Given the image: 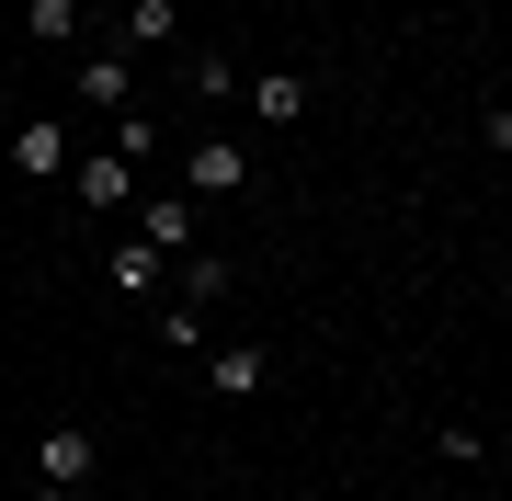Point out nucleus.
<instances>
[{
  "instance_id": "1",
  "label": "nucleus",
  "mask_w": 512,
  "mask_h": 501,
  "mask_svg": "<svg viewBox=\"0 0 512 501\" xmlns=\"http://www.w3.org/2000/svg\"><path fill=\"white\" fill-rule=\"evenodd\" d=\"M183 183H194V194H239V183H251V149H228V137H205V149L183 160Z\"/></svg>"
},
{
  "instance_id": "2",
  "label": "nucleus",
  "mask_w": 512,
  "mask_h": 501,
  "mask_svg": "<svg viewBox=\"0 0 512 501\" xmlns=\"http://www.w3.org/2000/svg\"><path fill=\"white\" fill-rule=\"evenodd\" d=\"M12 160L35 171V183H46V171H69V126H57V114H35V126L12 137Z\"/></svg>"
},
{
  "instance_id": "3",
  "label": "nucleus",
  "mask_w": 512,
  "mask_h": 501,
  "mask_svg": "<svg viewBox=\"0 0 512 501\" xmlns=\"http://www.w3.org/2000/svg\"><path fill=\"white\" fill-rule=\"evenodd\" d=\"M126 183H137V160H80V205H92V217H114V205H126Z\"/></svg>"
},
{
  "instance_id": "4",
  "label": "nucleus",
  "mask_w": 512,
  "mask_h": 501,
  "mask_svg": "<svg viewBox=\"0 0 512 501\" xmlns=\"http://www.w3.org/2000/svg\"><path fill=\"white\" fill-rule=\"evenodd\" d=\"M46 490H80V479H92V433H46Z\"/></svg>"
},
{
  "instance_id": "5",
  "label": "nucleus",
  "mask_w": 512,
  "mask_h": 501,
  "mask_svg": "<svg viewBox=\"0 0 512 501\" xmlns=\"http://www.w3.org/2000/svg\"><path fill=\"white\" fill-rule=\"evenodd\" d=\"M80 103H92V114H126V46H114V57H92V69H80Z\"/></svg>"
},
{
  "instance_id": "6",
  "label": "nucleus",
  "mask_w": 512,
  "mask_h": 501,
  "mask_svg": "<svg viewBox=\"0 0 512 501\" xmlns=\"http://www.w3.org/2000/svg\"><path fill=\"white\" fill-rule=\"evenodd\" d=\"M251 103L274 114V126H296V114H308V80H296V69H262V80H251Z\"/></svg>"
},
{
  "instance_id": "7",
  "label": "nucleus",
  "mask_w": 512,
  "mask_h": 501,
  "mask_svg": "<svg viewBox=\"0 0 512 501\" xmlns=\"http://www.w3.org/2000/svg\"><path fill=\"white\" fill-rule=\"evenodd\" d=\"M183 240H194V205L160 194V205H148V251H183Z\"/></svg>"
},
{
  "instance_id": "8",
  "label": "nucleus",
  "mask_w": 512,
  "mask_h": 501,
  "mask_svg": "<svg viewBox=\"0 0 512 501\" xmlns=\"http://www.w3.org/2000/svg\"><path fill=\"white\" fill-rule=\"evenodd\" d=\"M251 388H262V353H251V342L217 353V399H251Z\"/></svg>"
},
{
  "instance_id": "9",
  "label": "nucleus",
  "mask_w": 512,
  "mask_h": 501,
  "mask_svg": "<svg viewBox=\"0 0 512 501\" xmlns=\"http://www.w3.org/2000/svg\"><path fill=\"white\" fill-rule=\"evenodd\" d=\"M171 23H183L171 0H126V35H137V46H171Z\"/></svg>"
},
{
  "instance_id": "10",
  "label": "nucleus",
  "mask_w": 512,
  "mask_h": 501,
  "mask_svg": "<svg viewBox=\"0 0 512 501\" xmlns=\"http://www.w3.org/2000/svg\"><path fill=\"white\" fill-rule=\"evenodd\" d=\"M205 297H228V262H217V251L183 262V308H205Z\"/></svg>"
},
{
  "instance_id": "11",
  "label": "nucleus",
  "mask_w": 512,
  "mask_h": 501,
  "mask_svg": "<svg viewBox=\"0 0 512 501\" xmlns=\"http://www.w3.org/2000/svg\"><path fill=\"white\" fill-rule=\"evenodd\" d=\"M160 285V251H114V297H148Z\"/></svg>"
}]
</instances>
